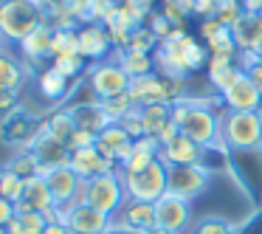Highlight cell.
I'll list each match as a JSON object with an SVG mask.
<instances>
[{"label":"cell","instance_id":"cell-1","mask_svg":"<svg viewBox=\"0 0 262 234\" xmlns=\"http://www.w3.org/2000/svg\"><path fill=\"white\" fill-rule=\"evenodd\" d=\"M152 57H155V68L164 71V76L183 79L186 74H194V71L206 68L211 54H209V48L200 46L183 29H175L166 40L158 42Z\"/></svg>","mask_w":262,"mask_h":234},{"label":"cell","instance_id":"cell-2","mask_svg":"<svg viewBox=\"0 0 262 234\" xmlns=\"http://www.w3.org/2000/svg\"><path fill=\"white\" fill-rule=\"evenodd\" d=\"M172 121L178 124V133L192 138L203 150L220 144V113L209 110L206 102H192V99H178L172 104Z\"/></svg>","mask_w":262,"mask_h":234},{"label":"cell","instance_id":"cell-3","mask_svg":"<svg viewBox=\"0 0 262 234\" xmlns=\"http://www.w3.org/2000/svg\"><path fill=\"white\" fill-rule=\"evenodd\" d=\"M82 203L99 209L102 215L116 217L121 211V206L127 203V189H124V178L121 172H104V175L88 178L82 183Z\"/></svg>","mask_w":262,"mask_h":234},{"label":"cell","instance_id":"cell-4","mask_svg":"<svg viewBox=\"0 0 262 234\" xmlns=\"http://www.w3.org/2000/svg\"><path fill=\"white\" fill-rule=\"evenodd\" d=\"M40 23H46V9L26 0H0V34L3 40L23 42Z\"/></svg>","mask_w":262,"mask_h":234},{"label":"cell","instance_id":"cell-5","mask_svg":"<svg viewBox=\"0 0 262 234\" xmlns=\"http://www.w3.org/2000/svg\"><path fill=\"white\" fill-rule=\"evenodd\" d=\"M220 144L226 150H256L262 144V119L256 113H220Z\"/></svg>","mask_w":262,"mask_h":234},{"label":"cell","instance_id":"cell-6","mask_svg":"<svg viewBox=\"0 0 262 234\" xmlns=\"http://www.w3.org/2000/svg\"><path fill=\"white\" fill-rule=\"evenodd\" d=\"M127 189V200H144V203H155L169 192V166L164 161H155L147 169L136 172V175H121Z\"/></svg>","mask_w":262,"mask_h":234},{"label":"cell","instance_id":"cell-7","mask_svg":"<svg viewBox=\"0 0 262 234\" xmlns=\"http://www.w3.org/2000/svg\"><path fill=\"white\" fill-rule=\"evenodd\" d=\"M42 124H46V119H37L34 113H29L23 108H14L12 113H6V119L0 121V138L6 144H12V147L26 150L42 133Z\"/></svg>","mask_w":262,"mask_h":234},{"label":"cell","instance_id":"cell-8","mask_svg":"<svg viewBox=\"0 0 262 234\" xmlns=\"http://www.w3.org/2000/svg\"><path fill=\"white\" fill-rule=\"evenodd\" d=\"M59 220L68 226L71 234H104L110 226H113V217L102 215L99 209L88 203H71L59 209Z\"/></svg>","mask_w":262,"mask_h":234},{"label":"cell","instance_id":"cell-9","mask_svg":"<svg viewBox=\"0 0 262 234\" xmlns=\"http://www.w3.org/2000/svg\"><path fill=\"white\" fill-rule=\"evenodd\" d=\"M130 76L124 74L119 62H99L88 71V88L93 91L96 99H110L119 96V93L130 91Z\"/></svg>","mask_w":262,"mask_h":234},{"label":"cell","instance_id":"cell-10","mask_svg":"<svg viewBox=\"0 0 262 234\" xmlns=\"http://www.w3.org/2000/svg\"><path fill=\"white\" fill-rule=\"evenodd\" d=\"M79 34V57L85 62H104V57L113 48V37H110L104 23H85L82 29H76Z\"/></svg>","mask_w":262,"mask_h":234},{"label":"cell","instance_id":"cell-11","mask_svg":"<svg viewBox=\"0 0 262 234\" xmlns=\"http://www.w3.org/2000/svg\"><path fill=\"white\" fill-rule=\"evenodd\" d=\"M209 183V169L203 164H189V166H169V192L192 200Z\"/></svg>","mask_w":262,"mask_h":234},{"label":"cell","instance_id":"cell-12","mask_svg":"<svg viewBox=\"0 0 262 234\" xmlns=\"http://www.w3.org/2000/svg\"><path fill=\"white\" fill-rule=\"evenodd\" d=\"M46 181H48V189H51V195H54L57 209L82 200V183L85 181H82L71 166H57V169L46 172Z\"/></svg>","mask_w":262,"mask_h":234},{"label":"cell","instance_id":"cell-13","mask_svg":"<svg viewBox=\"0 0 262 234\" xmlns=\"http://www.w3.org/2000/svg\"><path fill=\"white\" fill-rule=\"evenodd\" d=\"M31 155L37 158V164H40V172L46 175V172L57 169V166H68L71 164V150L65 147V144H59L57 138H51L46 133V127H42V133L31 141Z\"/></svg>","mask_w":262,"mask_h":234},{"label":"cell","instance_id":"cell-14","mask_svg":"<svg viewBox=\"0 0 262 234\" xmlns=\"http://www.w3.org/2000/svg\"><path fill=\"white\" fill-rule=\"evenodd\" d=\"M155 220L169 234H181L189 223V200L166 192L161 200H155Z\"/></svg>","mask_w":262,"mask_h":234},{"label":"cell","instance_id":"cell-15","mask_svg":"<svg viewBox=\"0 0 262 234\" xmlns=\"http://www.w3.org/2000/svg\"><path fill=\"white\" fill-rule=\"evenodd\" d=\"M96 150L104 155V158L113 161L116 166H121L127 158H130V153H133V138L119 121H113V124H107L102 133H99Z\"/></svg>","mask_w":262,"mask_h":234},{"label":"cell","instance_id":"cell-16","mask_svg":"<svg viewBox=\"0 0 262 234\" xmlns=\"http://www.w3.org/2000/svg\"><path fill=\"white\" fill-rule=\"evenodd\" d=\"M220 96H223L226 110H237V113H256V110H259V102H262V91L251 82V76L245 74V71L226 93H220Z\"/></svg>","mask_w":262,"mask_h":234},{"label":"cell","instance_id":"cell-17","mask_svg":"<svg viewBox=\"0 0 262 234\" xmlns=\"http://www.w3.org/2000/svg\"><path fill=\"white\" fill-rule=\"evenodd\" d=\"M206 150L200 144H194L192 138H186L183 133H178L172 141H166L161 147V161L166 166H189V164H203Z\"/></svg>","mask_w":262,"mask_h":234},{"label":"cell","instance_id":"cell-18","mask_svg":"<svg viewBox=\"0 0 262 234\" xmlns=\"http://www.w3.org/2000/svg\"><path fill=\"white\" fill-rule=\"evenodd\" d=\"M116 226L121 228H130V231H138V234H147L149 228L158 226L155 220V203H144V200H127L121 206V211L116 215Z\"/></svg>","mask_w":262,"mask_h":234},{"label":"cell","instance_id":"cell-19","mask_svg":"<svg viewBox=\"0 0 262 234\" xmlns=\"http://www.w3.org/2000/svg\"><path fill=\"white\" fill-rule=\"evenodd\" d=\"M71 169L88 181V178H96V175H104V172H116V164L110 158H104L96 147H85V150H74L71 153Z\"/></svg>","mask_w":262,"mask_h":234},{"label":"cell","instance_id":"cell-20","mask_svg":"<svg viewBox=\"0 0 262 234\" xmlns=\"http://www.w3.org/2000/svg\"><path fill=\"white\" fill-rule=\"evenodd\" d=\"M54 209H57V203H54V195H51V189H48L46 175L29 178V181H26V192L17 203V211H42V215H48V211H54Z\"/></svg>","mask_w":262,"mask_h":234},{"label":"cell","instance_id":"cell-21","mask_svg":"<svg viewBox=\"0 0 262 234\" xmlns=\"http://www.w3.org/2000/svg\"><path fill=\"white\" fill-rule=\"evenodd\" d=\"M158 158H161V141H158V138H152V136L136 138V141H133L130 158L119 166V172H121V175H136V172L147 169L149 164H155Z\"/></svg>","mask_w":262,"mask_h":234},{"label":"cell","instance_id":"cell-22","mask_svg":"<svg viewBox=\"0 0 262 234\" xmlns=\"http://www.w3.org/2000/svg\"><path fill=\"white\" fill-rule=\"evenodd\" d=\"M234 40L239 51H254L262 54V14L256 12H243V17L231 26Z\"/></svg>","mask_w":262,"mask_h":234},{"label":"cell","instance_id":"cell-23","mask_svg":"<svg viewBox=\"0 0 262 234\" xmlns=\"http://www.w3.org/2000/svg\"><path fill=\"white\" fill-rule=\"evenodd\" d=\"M68 110H71V116H74V121H76L79 130H91V133H96V136L107 124H113L110 116L102 110L99 99H93V102H79V104H74V108H68Z\"/></svg>","mask_w":262,"mask_h":234},{"label":"cell","instance_id":"cell-24","mask_svg":"<svg viewBox=\"0 0 262 234\" xmlns=\"http://www.w3.org/2000/svg\"><path fill=\"white\" fill-rule=\"evenodd\" d=\"M51 42H54V26L46 20V23H40L23 42H20V51H23L29 59L40 62V59L51 57Z\"/></svg>","mask_w":262,"mask_h":234},{"label":"cell","instance_id":"cell-25","mask_svg":"<svg viewBox=\"0 0 262 234\" xmlns=\"http://www.w3.org/2000/svg\"><path fill=\"white\" fill-rule=\"evenodd\" d=\"M141 116H144V130L147 136L158 138L166 127L172 124V104L169 102H158V104H144L141 108Z\"/></svg>","mask_w":262,"mask_h":234},{"label":"cell","instance_id":"cell-26","mask_svg":"<svg viewBox=\"0 0 262 234\" xmlns=\"http://www.w3.org/2000/svg\"><path fill=\"white\" fill-rule=\"evenodd\" d=\"M119 65L124 68V74L130 79H141V76H149L155 74V57L152 54H141V51H119Z\"/></svg>","mask_w":262,"mask_h":234},{"label":"cell","instance_id":"cell-27","mask_svg":"<svg viewBox=\"0 0 262 234\" xmlns=\"http://www.w3.org/2000/svg\"><path fill=\"white\" fill-rule=\"evenodd\" d=\"M68 85H71L68 76H62L57 68H51V65H48V68L40 74V79H37V88H40V93H42L46 99H51V102H59V99L68 96V93H71Z\"/></svg>","mask_w":262,"mask_h":234},{"label":"cell","instance_id":"cell-28","mask_svg":"<svg viewBox=\"0 0 262 234\" xmlns=\"http://www.w3.org/2000/svg\"><path fill=\"white\" fill-rule=\"evenodd\" d=\"M46 133L51 138H57L59 144H65V147H68L71 144V138H74V133L79 130V127H76V121H74V116H71V110H57V113H51L46 119Z\"/></svg>","mask_w":262,"mask_h":234},{"label":"cell","instance_id":"cell-29","mask_svg":"<svg viewBox=\"0 0 262 234\" xmlns=\"http://www.w3.org/2000/svg\"><path fill=\"white\" fill-rule=\"evenodd\" d=\"M57 57H79V34L74 26H54L51 59Z\"/></svg>","mask_w":262,"mask_h":234},{"label":"cell","instance_id":"cell-30","mask_svg":"<svg viewBox=\"0 0 262 234\" xmlns=\"http://www.w3.org/2000/svg\"><path fill=\"white\" fill-rule=\"evenodd\" d=\"M46 226H48V215H42V211H17L6 228L9 234H42Z\"/></svg>","mask_w":262,"mask_h":234},{"label":"cell","instance_id":"cell-31","mask_svg":"<svg viewBox=\"0 0 262 234\" xmlns=\"http://www.w3.org/2000/svg\"><path fill=\"white\" fill-rule=\"evenodd\" d=\"M23 85V65L9 54H0V93H17Z\"/></svg>","mask_w":262,"mask_h":234},{"label":"cell","instance_id":"cell-32","mask_svg":"<svg viewBox=\"0 0 262 234\" xmlns=\"http://www.w3.org/2000/svg\"><path fill=\"white\" fill-rule=\"evenodd\" d=\"M161 14L169 20L175 29H181L183 20L194 14V0H161Z\"/></svg>","mask_w":262,"mask_h":234},{"label":"cell","instance_id":"cell-33","mask_svg":"<svg viewBox=\"0 0 262 234\" xmlns=\"http://www.w3.org/2000/svg\"><path fill=\"white\" fill-rule=\"evenodd\" d=\"M3 169H9V172H14V175H20V178H34V175H42L40 172V164H37V158L31 155V150H20L17 155H14L12 161H9Z\"/></svg>","mask_w":262,"mask_h":234},{"label":"cell","instance_id":"cell-34","mask_svg":"<svg viewBox=\"0 0 262 234\" xmlns=\"http://www.w3.org/2000/svg\"><path fill=\"white\" fill-rule=\"evenodd\" d=\"M99 104H102V110L110 116V121H121L133 108H138V104L133 102L130 91H127V93H119V96H110V99H99Z\"/></svg>","mask_w":262,"mask_h":234},{"label":"cell","instance_id":"cell-35","mask_svg":"<svg viewBox=\"0 0 262 234\" xmlns=\"http://www.w3.org/2000/svg\"><path fill=\"white\" fill-rule=\"evenodd\" d=\"M127 48H130V51H141V54H155V48H158V37L149 31V26H138V29L130 31ZM121 51H124V48H121Z\"/></svg>","mask_w":262,"mask_h":234},{"label":"cell","instance_id":"cell-36","mask_svg":"<svg viewBox=\"0 0 262 234\" xmlns=\"http://www.w3.org/2000/svg\"><path fill=\"white\" fill-rule=\"evenodd\" d=\"M23 192H26V178H20V175H14V172L3 169V178H0V198L12 200V203L17 206L20 198H23Z\"/></svg>","mask_w":262,"mask_h":234},{"label":"cell","instance_id":"cell-37","mask_svg":"<svg viewBox=\"0 0 262 234\" xmlns=\"http://www.w3.org/2000/svg\"><path fill=\"white\" fill-rule=\"evenodd\" d=\"M206 48H209V54H239L237 48V40H234V31L228 29H220L214 37H209L206 40Z\"/></svg>","mask_w":262,"mask_h":234},{"label":"cell","instance_id":"cell-38","mask_svg":"<svg viewBox=\"0 0 262 234\" xmlns=\"http://www.w3.org/2000/svg\"><path fill=\"white\" fill-rule=\"evenodd\" d=\"M239 76H243V68H239V65H231V68H214V71H209V85L214 88V91L226 93Z\"/></svg>","mask_w":262,"mask_h":234},{"label":"cell","instance_id":"cell-39","mask_svg":"<svg viewBox=\"0 0 262 234\" xmlns=\"http://www.w3.org/2000/svg\"><path fill=\"white\" fill-rule=\"evenodd\" d=\"M51 68H57L62 76L74 79V76H79L85 71V59L82 57H57V59H51Z\"/></svg>","mask_w":262,"mask_h":234},{"label":"cell","instance_id":"cell-40","mask_svg":"<svg viewBox=\"0 0 262 234\" xmlns=\"http://www.w3.org/2000/svg\"><path fill=\"white\" fill-rule=\"evenodd\" d=\"M121 127H124L127 133H130V138L136 141V138H144L147 136V130H144V116H141V108H133L130 113L124 116V119L119 121Z\"/></svg>","mask_w":262,"mask_h":234},{"label":"cell","instance_id":"cell-41","mask_svg":"<svg viewBox=\"0 0 262 234\" xmlns=\"http://www.w3.org/2000/svg\"><path fill=\"white\" fill-rule=\"evenodd\" d=\"M194 234H234V228L223 217H203L194 228Z\"/></svg>","mask_w":262,"mask_h":234},{"label":"cell","instance_id":"cell-42","mask_svg":"<svg viewBox=\"0 0 262 234\" xmlns=\"http://www.w3.org/2000/svg\"><path fill=\"white\" fill-rule=\"evenodd\" d=\"M96 133H91V130H76L74 133V138H71V144H68V150L74 153V150H85V147H96Z\"/></svg>","mask_w":262,"mask_h":234},{"label":"cell","instance_id":"cell-43","mask_svg":"<svg viewBox=\"0 0 262 234\" xmlns=\"http://www.w3.org/2000/svg\"><path fill=\"white\" fill-rule=\"evenodd\" d=\"M14 215H17V206H14L12 200L0 198V228H6L9 223L14 220Z\"/></svg>","mask_w":262,"mask_h":234},{"label":"cell","instance_id":"cell-44","mask_svg":"<svg viewBox=\"0 0 262 234\" xmlns=\"http://www.w3.org/2000/svg\"><path fill=\"white\" fill-rule=\"evenodd\" d=\"M220 29H226V26H223L217 17H206V20H200V37H203V40H209V37H214Z\"/></svg>","mask_w":262,"mask_h":234},{"label":"cell","instance_id":"cell-45","mask_svg":"<svg viewBox=\"0 0 262 234\" xmlns=\"http://www.w3.org/2000/svg\"><path fill=\"white\" fill-rule=\"evenodd\" d=\"M217 12V0H194V14L198 17H214Z\"/></svg>","mask_w":262,"mask_h":234},{"label":"cell","instance_id":"cell-46","mask_svg":"<svg viewBox=\"0 0 262 234\" xmlns=\"http://www.w3.org/2000/svg\"><path fill=\"white\" fill-rule=\"evenodd\" d=\"M234 234H262V209L256 211V215L251 217V220L245 223L243 228H237V231H234Z\"/></svg>","mask_w":262,"mask_h":234},{"label":"cell","instance_id":"cell-47","mask_svg":"<svg viewBox=\"0 0 262 234\" xmlns=\"http://www.w3.org/2000/svg\"><path fill=\"white\" fill-rule=\"evenodd\" d=\"M42 234H71V231H68V226H65L62 220H48V226H46Z\"/></svg>","mask_w":262,"mask_h":234},{"label":"cell","instance_id":"cell-48","mask_svg":"<svg viewBox=\"0 0 262 234\" xmlns=\"http://www.w3.org/2000/svg\"><path fill=\"white\" fill-rule=\"evenodd\" d=\"M245 74H248V76H251V82H254V85L262 91V59H259V62H256L251 71H245Z\"/></svg>","mask_w":262,"mask_h":234},{"label":"cell","instance_id":"cell-49","mask_svg":"<svg viewBox=\"0 0 262 234\" xmlns=\"http://www.w3.org/2000/svg\"><path fill=\"white\" fill-rule=\"evenodd\" d=\"M104 234H138V231H130V228H121V226H116V223H113Z\"/></svg>","mask_w":262,"mask_h":234},{"label":"cell","instance_id":"cell-50","mask_svg":"<svg viewBox=\"0 0 262 234\" xmlns=\"http://www.w3.org/2000/svg\"><path fill=\"white\" fill-rule=\"evenodd\" d=\"M147 234H169V231H166V228H161V226H155V228H149Z\"/></svg>","mask_w":262,"mask_h":234},{"label":"cell","instance_id":"cell-51","mask_svg":"<svg viewBox=\"0 0 262 234\" xmlns=\"http://www.w3.org/2000/svg\"><path fill=\"white\" fill-rule=\"evenodd\" d=\"M26 3H34V6H42V9H46L48 0H26Z\"/></svg>","mask_w":262,"mask_h":234},{"label":"cell","instance_id":"cell-52","mask_svg":"<svg viewBox=\"0 0 262 234\" xmlns=\"http://www.w3.org/2000/svg\"><path fill=\"white\" fill-rule=\"evenodd\" d=\"M256 116H259V119H262V102H259V110H256Z\"/></svg>","mask_w":262,"mask_h":234},{"label":"cell","instance_id":"cell-53","mask_svg":"<svg viewBox=\"0 0 262 234\" xmlns=\"http://www.w3.org/2000/svg\"><path fill=\"white\" fill-rule=\"evenodd\" d=\"M0 54H3V34H0Z\"/></svg>","mask_w":262,"mask_h":234},{"label":"cell","instance_id":"cell-54","mask_svg":"<svg viewBox=\"0 0 262 234\" xmlns=\"http://www.w3.org/2000/svg\"><path fill=\"white\" fill-rule=\"evenodd\" d=\"M0 178H3V169H0Z\"/></svg>","mask_w":262,"mask_h":234}]
</instances>
